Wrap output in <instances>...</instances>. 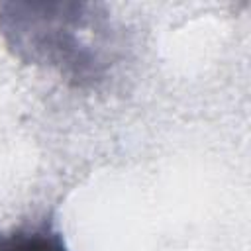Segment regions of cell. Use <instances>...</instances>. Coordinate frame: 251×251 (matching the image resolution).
<instances>
[{"label": "cell", "mask_w": 251, "mask_h": 251, "mask_svg": "<svg viewBox=\"0 0 251 251\" xmlns=\"http://www.w3.org/2000/svg\"><path fill=\"white\" fill-rule=\"evenodd\" d=\"M0 251H69L63 235L47 224L0 233Z\"/></svg>", "instance_id": "cell-2"}, {"label": "cell", "mask_w": 251, "mask_h": 251, "mask_svg": "<svg viewBox=\"0 0 251 251\" xmlns=\"http://www.w3.org/2000/svg\"><path fill=\"white\" fill-rule=\"evenodd\" d=\"M106 16L86 2H8L0 6V33L24 63L47 67L76 86L108 69Z\"/></svg>", "instance_id": "cell-1"}]
</instances>
